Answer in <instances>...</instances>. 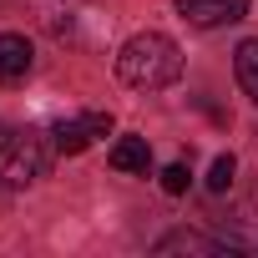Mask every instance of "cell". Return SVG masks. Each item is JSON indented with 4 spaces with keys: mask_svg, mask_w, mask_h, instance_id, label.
I'll list each match as a JSON object with an SVG mask.
<instances>
[{
    "mask_svg": "<svg viewBox=\"0 0 258 258\" xmlns=\"http://www.w3.org/2000/svg\"><path fill=\"white\" fill-rule=\"evenodd\" d=\"M116 76L126 86H137V91H162V86H172L182 76V51L162 31H137L116 51Z\"/></svg>",
    "mask_w": 258,
    "mask_h": 258,
    "instance_id": "1",
    "label": "cell"
},
{
    "mask_svg": "<svg viewBox=\"0 0 258 258\" xmlns=\"http://www.w3.org/2000/svg\"><path fill=\"white\" fill-rule=\"evenodd\" d=\"M51 152H56V147H46L36 132H16V126L0 121V177H6L11 187L41 182L46 167H51Z\"/></svg>",
    "mask_w": 258,
    "mask_h": 258,
    "instance_id": "2",
    "label": "cell"
},
{
    "mask_svg": "<svg viewBox=\"0 0 258 258\" xmlns=\"http://www.w3.org/2000/svg\"><path fill=\"white\" fill-rule=\"evenodd\" d=\"M111 132V111H86V116H71V121H56V132H51V147L56 152H66V157H76V152H86L96 137H106Z\"/></svg>",
    "mask_w": 258,
    "mask_h": 258,
    "instance_id": "3",
    "label": "cell"
},
{
    "mask_svg": "<svg viewBox=\"0 0 258 258\" xmlns=\"http://www.w3.org/2000/svg\"><path fill=\"white\" fill-rule=\"evenodd\" d=\"M172 6L182 11L187 26L198 31H213V26H233L248 16V0H172Z\"/></svg>",
    "mask_w": 258,
    "mask_h": 258,
    "instance_id": "4",
    "label": "cell"
},
{
    "mask_svg": "<svg viewBox=\"0 0 258 258\" xmlns=\"http://www.w3.org/2000/svg\"><path fill=\"white\" fill-rule=\"evenodd\" d=\"M31 66H36L31 41H26V36H16V31H0V86L26 81V76H31Z\"/></svg>",
    "mask_w": 258,
    "mask_h": 258,
    "instance_id": "5",
    "label": "cell"
},
{
    "mask_svg": "<svg viewBox=\"0 0 258 258\" xmlns=\"http://www.w3.org/2000/svg\"><path fill=\"white\" fill-rule=\"evenodd\" d=\"M218 238H223L228 248L258 253V203H243V208H233V213L218 223Z\"/></svg>",
    "mask_w": 258,
    "mask_h": 258,
    "instance_id": "6",
    "label": "cell"
},
{
    "mask_svg": "<svg viewBox=\"0 0 258 258\" xmlns=\"http://www.w3.org/2000/svg\"><path fill=\"white\" fill-rule=\"evenodd\" d=\"M223 248H228L223 238H208V233H187V228H177V233L157 238V253H203V258H213V253H223Z\"/></svg>",
    "mask_w": 258,
    "mask_h": 258,
    "instance_id": "7",
    "label": "cell"
},
{
    "mask_svg": "<svg viewBox=\"0 0 258 258\" xmlns=\"http://www.w3.org/2000/svg\"><path fill=\"white\" fill-rule=\"evenodd\" d=\"M111 167H116V172H137V177H147V167H152L147 137H121V142L111 147Z\"/></svg>",
    "mask_w": 258,
    "mask_h": 258,
    "instance_id": "8",
    "label": "cell"
},
{
    "mask_svg": "<svg viewBox=\"0 0 258 258\" xmlns=\"http://www.w3.org/2000/svg\"><path fill=\"white\" fill-rule=\"evenodd\" d=\"M233 76H238V86L258 101V41H243V46L233 51Z\"/></svg>",
    "mask_w": 258,
    "mask_h": 258,
    "instance_id": "9",
    "label": "cell"
},
{
    "mask_svg": "<svg viewBox=\"0 0 258 258\" xmlns=\"http://www.w3.org/2000/svg\"><path fill=\"white\" fill-rule=\"evenodd\" d=\"M233 172H238V167H233V157H228V152H223V157H213V172H208V192H228V187H233Z\"/></svg>",
    "mask_w": 258,
    "mask_h": 258,
    "instance_id": "10",
    "label": "cell"
},
{
    "mask_svg": "<svg viewBox=\"0 0 258 258\" xmlns=\"http://www.w3.org/2000/svg\"><path fill=\"white\" fill-rule=\"evenodd\" d=\"M187 182H192V172H187V162H172V167H162V192H187Z\"/></svg>",
    "mask_w": 258,
    "mask_h": 258,
    "instance_id": "11",
    "label": "cell"
},
{
    "mask_svg": "<svg viewBox=\"0 0 258 258\" xmlns=\"http://www.w3.org/2000/svg\"><path fill=\"white\" fill-rule=\"evenodd\" d=\"M6 203H11V182L0 177V213H6Z\"/></svg>",
    "mask_w": 258,
    "mask_h": 258,
    "instance_id": "12",
    "label": "cell"
}]
</instances>
